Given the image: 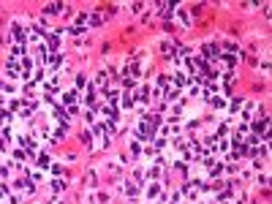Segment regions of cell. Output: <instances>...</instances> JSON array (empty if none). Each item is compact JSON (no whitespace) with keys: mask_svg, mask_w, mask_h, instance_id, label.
<instances>
[{"mask_svg":"<svg viewBox=\"0 0 272 204\" xmlns=\"http://www.w3.org/2000/svg\"><path fill=\"white\" fill-rule=\"evenodd\" d=\"M46 11H49V14H57V11H60V3H52V6H46Z\"/></svg>","mask_w":272,"mask_h":204,"instance_id":"1","label":"cell"}]
</instances>
